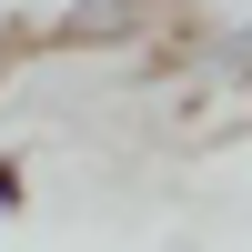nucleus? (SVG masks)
I'll return each instance as SVG.
<instances>
[{
    "label": "nucleus",
    "instance_id": "nucleus-1",
    "mask_svg": "<svg viewBox=\"0 0 252 252\" xmlns=\"http://www.w3.org/2000/svg\"><path fill=\"white\" fill-rule=\"evenodd\" d=\"M161 20H172V0H61L51 40H71V51H131V40H152Z\"/></svg>",
    "mask_w": 252,
    "mask_h": 252
},
{
    "label": "nucleus",
    "instance_id": "nucleus-2",
    "mask_svg": "<svg viewBox=\"0 0 252 252\" xmlns=\"http://www.w3.org/2000/svg\"><path fill=\"white\" fill-rule=\"evenodd\" d=\"M192 71H202V81H222V91H252V10H242V20H222V31L202 40Z\"/></svg>",
    "mask_w": 252,
    "mask_h": 252
},
{
    "label": "nucleus",
    "instance_id": "nucleus-3",
    "mask_svg": "<svg viewBox=\"0 0 252 252\" xmlns=\"http://www.w3.org/2000/svg\"><path fill=\"white\" fill-rule=\"evenodd\" d=\"M10 40H20V20H10V10H0V51H10Z\"/></svg>",
    "mask_w": 252,
    "mask_h": 252
}]
</instances>
